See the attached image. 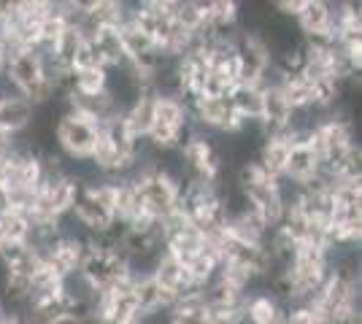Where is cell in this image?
Wrapping results in <instances>:
<instances>
[{
  "mask_svg": "<svg viewBox=\"0 0 362 324\" xmlns=\"http://www.w3.org/2000/svg\"><path fill=\"white\" fill-rule=\"evenodd\" d=\"M189 133H192V119H189L187 103L181 97L157 95L154 124H151L149 136H146V146L154 149L157 155L179 152V146Z\"/></svg>",
  "mask_w": 362,
  "mask_h": 324,
  "instance_id": "1",
  "label": "cell"
},
{
  "mask_svg": "<svg viewBox=\"0 0 362 324\" xmlns=\"http://www.w3.org/2000/svg\"><path fill=\"white\" fill-rule=\"evenodd\" d=\"M360 273H344V270H330L325 284L319 287L314 300L308 303L322 322L330 324L335 316H341L349 308H360Z\"/></svg>",
  "mask_w": 362,
  "mask_h": 324,
  "instance_id": "2",
  "label": "cell"
},
{
  "mask_svg": "<svg viewBox=\"0 0 362 324\" xmlns=\"http://www.w3.org/2000/svg\"><path fill=\"white\" fill-rule=\"evenodd\" d=\"M98 133H100V124L65 108L54 122V149L68 162H87L95 149Z\"/></svg>",
  "mask_w": 362,
  "mask_h": 324,
  "instance_id": "3",
  "label": "cell"
},
{
  "mask_svg": "<svg viewBox=\"0 0 362 324\" xmlns=\"http://www.w3.org/2000/svg\"><path fill=\"white\" fill-rule=\"evenodd\" d=\"M179 157L181 165H184V173L187 179L192 181H209V184H219L222 176L227 170L222 165V157H219V146H216V138L211 136H203L192 130L184 143L179 146Z\"/></svg>",
  "mask_w": 362,
  "mask_h": 324,
  "instance_id": "4",
  "label": "cell"
},
{
  "mask_svg": "<svg viewBox=\"0 0 362 324\" xmlns=\"http://www.w3.org/2000/svg\"><path fill=\"white\" fill-rule=\"evenodd\" d=\"M235 57H238V84L262 90L273 78V60L268 47L257 32H243L235 38Z\"/></svg>",
  "mask_w": 362,
  "mask_h": 324,
  "instance_id": "5",
  "label": "cell"
},
{
  "mask_svg": "<svg viewBox=\"0 0 362 324\" xmlns=\"http://www.w3.org/2000/svg\"><path fill=\"white\" fill-rule=\"evenodd\" d=\"M295 28L300 38H325L332 35V22H335V3L330 0H300V8L295 14Z\"/></svg>",
  "mask_w": 362,
  "mask_h": 324,
  "instance_id": "6",
  "label": "cell"
},
{
  "mask_svg": "<svg viewBox=\"0 0 362 324\" xmlns=\"http://www.w3.org/2000/svg\"><path fill=\"white\" fill-rule=\"evenodd\" d=\"M151 278H154V284H157L173 303H179L181 297H187V294L200 292L195 284H192V278H189V273H187V268H184L176 257H170L168 251L157 260L154 270H151Z\"/></svg>",
  "mask_w": 362,
  "mask_h": 324,
  "instance_id": "7",
  "label": "cell"
},
{
  "mask_svg": "<svg viewBox=\"0 0 362 324\" xmlns=\"http://www.w3.org/2000/svg\"><path fill=\"white\" fill-rule=\"evenodd\" d=\"M319 170H322V160L319 155L305 143V140H295L287 157V168H284V179L292 186H308L311 181L319 179Z\"/></svg>",
  "mask_w": 362,
  "mask_h": 324,
  "instance_id": "8",
  "label": "cell"
},
{
  "mask_svg": "<svg viewBox=\"0 0 362 324\" xmlns=\"http://www.w3.org/2000/svg\"><path fill=\"white\" fill-rule=\"evenodd\" d=\"M35 119V106L19 92H6L0 97V133L25 136Z\"/></svg>",
  "mask_w": 362,
  "mask_h": 324,
  "instance_id": "9",
  "label": "cell"
},
{
  "mask_svg": "<svg viewBox=\"0 0 362 324\" xmlns=\"http://www.w3.org/2000/svg\"><path fill=\"white\" fill-rule=\"evenodd\" d=\"M90 49L95 52V57L100 60V65L106 71H114V68H122L127 65V54H124V47H122L119 38V28H106V30L92 32L87 38Z\"/></svg>",
  "mask_w": 362,
  "mask_h": 324,
  "instance_id": "10",
  "label": "cell"
},
{
  "mask_svg": "<svg viewBox=\"0 0 362 324\" xmlns=\"http://www.w3.org/2000/svg\"><path fill=\"white\" fill-rule=\"evenodd\" d=\"M292 149V140L289 138H265L259 152H257V165L265 176H271L276 181L284 179V168H287V157Z\"/></svg>",
  "mask_w": 362,
  "mask_h": 324,
  "instance_id": "11",
  "label": "cell"
},
{
  "mask_svg": "<svg viewBox=\"0 0 362 324\" xmlns=\"http://www.w3.org/2000/svg\"><path fill=\"white\" fill-rule=\"evenodd\" d=\"M154 106H157V95L146 90V92H141V97H136L130 106L122 111L130 133L138 140H146V136H149L151 124H154Z\"/></svg>",
  "mask_w": 362,
  "mask_h": 324,
  "instance_id": "12",
  "label": "cell"
},
{
  "mask_svg": "<svg viewBox=\"0 0 362 324\" xmlns=\"http://www.w3.org/2000/svg\"><path fill=\"white\" fill-rule=\"evenodd\" d=\"M227 100H230L233 111H235L241 119H246V122H259L262 92H259L257 87H243V84H235Z\"/></svg>",
  "mask_w": 362,
  "mask_h": 324,
  "instance_id": "13",
  "label": "cell"
},
{
  "mask_svg": "<svg viewBox=\"0 0 362 324\" xmlns=\"http://www.w3.org/2000/svg\"><path fill=\"white\" fill-rule=\"evenodd\" d=\"M119 38H122V47H124V54H127V62L138 60L144 54H151V52H160V49L151 44L149 35L141 30L133 19H127L119 28Z\"/></svg>",
  "mask_w": 362,
  "mask_h": 324,
  "instance_id": "14",
  "label": "cell"
},
{
  "mask_svg": "<svg viewBox=\"0 0 362 324\" xmlns=\"http://www.w3.org/2000/svg\"><path fill=\"white\" fill-rule=\"evenodd\" d=\"M284 322L287 324H317L319 316L314 313V308H311L308 303H292V306H287Z\"/></svg>",
  "mask_w": 362,
  "mask_h": 324,
  "instance_id": "15",
  "label": "cell"
},
{
  "mask_svg": "<svg viewBox=\"0 0 362 324\" xmlns=\"http://www.w3.org/2000/svg\"><path fill=\"white\" fill-rule=\"evenodd\" d=\"M330 324H362V306L360 308H349L341 316H335Z\"/></svg>",
  "mask_w": 362,
  "mask_h": 324,
  "instance_id": "16",
  "label": "cell"
},
{
  "mask_svg": "<svg viewBox=\"0 0 362 324\" xmlns=\"http://www.w3.org/2000/svg\"><path fill=\"white\" fill-rule=\"evenodd\" d=\"M0 316H3V303H0Z\"/></svg>",
  "mask_w": 362,
  "mask_h": 324,
  "instance_id": "17",
  "label": "cell"
}]
</instances>
